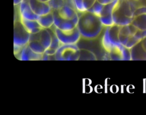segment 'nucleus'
<instances>
[{
	"mask_svg": "<svg viewBox=\"0 0 146 115\" xmlns=\"http://www.w3.org/2000/svg\"><path fill=\"white\" fill-rule=\"evenodd\" d=\"M103 27L100 17L95 14L88 11L80 13L79 14L76 27L83 38L93 39L97 38L100 35Z\"/></svg>",
	"mask_w": 146,
	"mask_h": 115,
	"instance_id": "nucleus-1",
	"label": "nucleus"
},
{
	"mask_svg": "<svg viewBox=\"0 0 146 115\" xmlns=\"http://www.w3.org/2000/svg\"><path fill=\"white\" fill-rule=\"evenodd\" d=\"M136 9L130 0H119L112 15L115 25L126 26L131 24Z\"/></svg>",
	"mask_w": 146,
	"mask_h": 115,
	"instance_id": "nucleus-2",
	"label": "nucleus"
},
{
	"mask_svg": "<svg viewBox=\"0 0 146 115\" xmlns=\"http://www.w3.org/2000/svg\"><path fill=\"white\" fill-rule=\"evenodd\" d=\"M30 34L27 31L21 20L15 21L14 23V52L19 54L22 49L28 44Z\"/></svg>",
	"mask_w": 146,
	"mask_h": 115,
	"instance_id": "nucleus-3",
	"label": "nucleus"
},
{
	"mask_svg": "<svg viewBox=\"0 0 146 115\" xmlns=\"http://www.w3.org/2000/svg\"><path fill=\"white\" fill-rule=\"evenodd\" d=\"M120 26L114 25L106 27L102 38V43L103 48L107 53L121 43L119 38Z\"/></svg>",
	"mask_w": 146,
	"mask_h": 115,
	"instance_id": "nucleus-4",
	"label": "nucleus"
},
{
	"mask_svg": "<svg viewBox=\"0 0 146 115\" xmlns=\"http://www.w3.org/2000/svg\"><path fill=\"white\" fill-rule=\"evenodd\" d=\"M80 55V49L75 45L61 44L54 55L58 61H77Z\"/></svg>",
	"mask_w": 146,
	"mask_h": 115,
	"instance_id": "nucleus-5",
	"label": "nucleus"
},
{
	"mask_svg": "<svg viewBox=\"0 0 146 115\" xmlns=\"http://www.w3.org/2000/svg\"><path fill=\"white\" fill-rule=\"evenodd\" d=\"M54 31L61 44L75 45L82 37L77 27L70 31H63L54 26Z\"/></svg>",
	"mask_w": 146,
	"mask_h": 115,
	"instance_id": "nucleus-6",
	"label": "nucleus"
},
{
	"mask_svg": "<svg viewBox=\"0 0 146 115\" xmlns=\"http://www.w3.org/2000/svg\"><path fill=\"white\" fill-rule=\"evenodd\" d=\"M52 12L54 19V26L55 27L63 31H70L76 27L79 21V14L72 19H67L62 18L56 10H52Z\"/></svg>",
	"mask_w": 146,
	"mask_h": 115,
	"instance_id": "nucleus-7",
	"label": "nucleus"
},
{
	"mask_svg": "<svg viewBox=\"0 0 146 115\" xmlns=\"http://www.w3.org/2000/svg\"><path fill=\"white\" fill-rule=\"evenodd\" d=\"M18 6L20 18L29 20H38L39 16L31 10L29 0H23Z\"/></svg>",
	"mask_w": 146,
	"mask_h": 115,
	"instance_id": "nucleus-8",
	"label": "nucleus"
},
{
	"mask_svg": "<svg viewBox=\"0 0 146 115\" xmlns=\"http://www.w3.org/2000/svg\"><path fill=\"white\" fill-rule=\"evenodd\" d=\"M29 4L31 10L38 16L45 15L52 11L48 2H43L38 0H29Z\"/></svg>",
	"mask_w": 146,
	"mask_h": 115,
	"instance_id": "nucleus-9",
	"label": "nucleus"
},
{
	"mask_svg": "<svg viewBox=\"0 0 146 115\" xmlns=\"http://www.w3.org/2000/svg\"><path fill=\"white\" fill-rule=\"evenodd\" d=\"M19 59L21 61L42 60L43 54H38L34 53L29 46L28 44L25 46L19 53Z\"/></svg>",
	"mask_w": 146,
	"mask_h": 115,
	"instance_id": "nucleus-10",
	"label": "nucleus"
},
{
	"mask_svg": "<svg viewBox=\"0 0 146 115\" xmlns=\"http://www.w3.org/2000/svg\"><path fill=\"white\" fill-rule=\"evenodd\" d=\"M38 33L30 35L28 45L34 53L38 54H43L45 53L46 49L39 41Z\"/></svg>",
	"mask_w": 146,
	"mask_h": 115,
	"instance_id": "nucleus-11",
	"label": "nucleus"
},
{
	"mask_svg": "<svg viewBox=\"0 0 146 115\" xmlns=\"http://www.w3.org/2000/svg\"><path fill=\"white\" fill-rule=\"evenodd\" d=\"M23 25L30 34H36L43 29L37 20H29L20 18Z\"/></svg>",
	"mask_w": 146,
	"mask_h": 115,
	"instance_id": "nucleus-12",
	"label": "nucleus"
},
{
	"mask_svg": "<svg viewBox=\"0 0 146 115\" xmlns=\"http://www.w3.org/2000/svg\"><path fill=\"white\" fill-rule=\"evenodd\" d=\"M57 11L62 18L67 19H72L78 15V12H77L75 7L67 4L64 5Z\"/></svg>",
	"mask_w": 146,
	"mask_h": 115,
	"instance_id": "nucleus-13",
	"label": "nucleus"
},
{
	"mask_svg": "<svg viewBox=\"0 0 146 115\" xmlns=\"http://www.w3.org/2000/svg\"><path fill=\"white\" fill-rule=\"evenodd\" d=\"M130 50L131 60H146V51L142 46L141 41L131 49Z\"/></svg>",
	"mask_w": 146,
	"mask_h": 115,
	"instance_id": "nucleus-14",
	"label": "nucleus"
},
{
	"mask_svg": "<svg viewBox=\"0 0 146 115\" xmlns=\"http://www.w3.org/2000/svg\"><path fill=\"white\" fill-rule=\"evenodd\" d=\"M38 38L46 50L48 49L51 44L52 34L49 29H42L38 33Z\"/></svg>",
	"mask_w": 146,
	"mask_h": 115,
	"instance_id": "nucleus-15",
	"label": "nucleus"
},
{
	"mask_svg": "<svg viewBox=\"0 0 146 115\" xmlns=\"http://www.w3.org/2000/svg\"><path fill=\"white\" fill-rule=\"evenodd\" d=\"M38 22L43 29H50L54 25V19L52 12L39 16Z\"/></svg>",
	"mask_w": 146,
	"mask_h": 115,
	"instance_id": "nucleus-16",
	"label": "nucleus"
},
{
	"mask_svg": "<svg viewBox=\"0 0 146 115\" xmlns=\"http://www.w3.org/2000/svg\"><path fill=\"white\" fill-rule=\"evenodd\" d=\"M119 2V0H113L110 3L104 5L100 17H112L113 13Z\"/></svg>",
	"mask_w": 146,
	"mask_h": 115,
	"instance_id": "nucleus-17",
	"label": "nucleus"
},
{
	"mask_svg": "<svg viewBox=\"0 0 146 115\" xmlns=\"http://www.w3.org/2000/svg\"><path fill=\"white\" fill-rule=\"evenodd\" d=\"M137 29L146 30V14H141L134 17L132 23Z\"/></svg>",
	"mask_w": 146,
	"mask_h": 115,
	"instance_id": "nucleus-18",
	"label": "nucleus"
},
{
	"mask_svg": "<svg viewBox=\"0 0 146 115\" xmlns=\"http://www.w3.org/2000/svg\"><path fill=\"white\" fill-rule=\"evenodd\" d=\"M130 35H131L128 27V25L120 26L119 34V38L120 42L121 45L124 46L125 45Z\"/></svg>",
	"mask_w": 146,
	"mask_h": 115,
	"instance_id": "nucleus-19",
	"label": "nucleus"
},
{
	"mask_svg": "<svg viewBox=\"0 0 146 115\" xmlns=\"http://www.w3.org/2000/svg\"><path fill=\"white\" fill-rule=\"evenodd\" d=\"M96 57L92 51L82 49H80V55L79 60H96Z\"/></svg>",
	"mask_w": 146,
	"mask_h": 115,
	"instance_id": "nucleus-20",
	"label": "nucleus"
},
{
	"mask_svg": "<svg viewBox=\"0 0 146 115\" xmlns=\"http://www.w3.org/2000/svg\"><path fill=\"white\" fill-rule=\"evenodd\" d=\"M103 5L100 3L98 1H96V2L94 3V4L92 5V6L87 11L95 14L96 15L100 17L103 7Z\"/></svg>",
	"mask_w": 146,
	"mask_h": 115,
	"instance_id": "nucleus-21",
	"label": "nucleus"
},
{
	"mask_svg": "<svg viewBox=\"0 0 146 115\" xmlns=\"http://www.w3.org/2000/svg\"><path fill=\"white\" fill-rule=\"evenodd\" d=\"M52 10H59L67 4L66 0H50L48 2Z\"/></svg>",
	"mask_w": 146,
	"mask_h": 115,
	"instance_id": "nucleus-22",
	"label": "nucleus"
},
{
	"mask_svg": "<svg viewBox=\"0 0 146 115\" xmlns=\"http://www.w3.org/2000/svg\"><path fill=\"white\" fill-rule=\"evenodd\" d=\"M141 40L137 39L134 35H130L125 46L129 49H132L134 46H135L137 43H138L139 42H140Z\"/></svg>",
	"mask_w": 146,
	"mask_h": 115,
	"instance_id": "nucleus-23",
	"label": "nucleus"
},
{
	"mask_svg": "<svg viewBox=\"0 0 146 115\" xmlns=\"http://www.w3.org/2000/svg\"><path fill=\"white\" fill-rule=\"evenodd\" d=\"M122 60H131V55L130 49L127 48L125 46H121V48Z\"/></svg>",
	"mask_w": 146,
	"mask_h": 115,
	"instance_id": "nucleus-24",
	"label": "nucleus"
},
{
	"mask_svg": "<svg viewBox=\"0 0 146 115\" xmlns=\"http://www.w3.org/2000/svg\"><path fill=\"white\" fill-rule=\"evenodd\" d=\"M74 6L78 13H83L85 11L83 6V0H73Z\"/></svg>",
	"mask_w": 146,
	"mask_h": 115,
	"instance_id": "nucleus-25",
	"label": "nucleus"
},
{
	"mask_svg": "<svg viewBox=\"0 0 146 115\" xmlns=\"http://www.w3.org/2000/svg\"><path fill=\"white\" fill-rule=\"evenodd\" d=\"M146 14V6H140L137 7L134 11L133 17L141 14Z\"/></svg>",
	"mask_w": 146,
	"mask_h": 115,
	"instance_id": "nucleus-26",
	"label": "nucleus"
},
{
	"mask_svg": "<svg viewBox=\"0 0 146 115\" xmlns=\"http://www.w3.org/2000/svg\"><path fill=\"white\" fill-rule=\"evenodd\" d=\"M96 0H83V6L85 11H87L90 9Z\"/></svg>",
	"mask_w": 146,
	"mask_h": 115,
	"instance_id": "nucleus-27",
	"label": "nucleus"
},
{
	"mask_svg": "<svg viewBox=\"0 0 146 115\" xmlns=\"http://www.w3.org/2000/svg\"><path fill=\"white\" fill-rule=\"evenodd\" d=\"M134 35L137 39L141 41L144 38H146V30H141L138 29Z\"/></svg>",
	"mask_w": 146,
	"mask_h": 115,
	"instance_id": "nucleus-28",
	"label": "nucleus"
},
{
	"mask_svg": "<svg viewBox=\"0 0 146 115\" xmlns=\"http://www.w3.org/2000/svg\"><path fill=\"white\" fill-rule=\"evenodd\" d=\"M128 27H129V31H130V33H131V35H133L135 34V33H136V31H137V29L133 25H132V23L128 25Z\"/></svg>",
	"mask_w": 146,
	"mask_h": 115,
	"instance_id": "nucleus-29",
	"label": "nucleus"
},
{
	"mask_svg": "<svg viewBox=\"0 0 146 115\" xmlns=\"http://www.w3.org/2000/svg\"><path fill=\"white\" fill-rule=\"evenodd\" d=\"M113 1V0H96V1H98V2H99L100 3L103 5L110 3V2H112Z\"/></svg>",
	"mask_w": 146,
	"mask_h": 115,
	"instance_id": "nucleus-30",
	"label": "nucleus"
},
{
	"mask_svg": "<svg viewBox=\"0 0 146 115\" xmlns=\"http://www.w3.org/2000/svg\"><path fill=\"white\" fill-rule=\"evenodd\" d=\"M141 43H142V46H143L144 49L146 51V38H145L141 40Z\"/></svg>",
	"mask_w": 146,
	"mask_h": 115,
	"instance_id": "nucleus-31",
	"label": "nucleus"
},
{
	"mask_svg": "<svg viewBox=\"0 0 146 115\" xmlns=\"http://www.w3.org/2000/svg\"><path fill=\"white\" fill-rule=\"evenodd\" d=\"M23 0H14V6H17V5H19L20 4V3Z\"/></svg>",
	"mask_w": 146,
	"mask_h": 115,
	"instance_id": "nucleus-32",
	"label": "nucleus"
},
{
	"mask_svg": "<svg viewBox=\"0 0 146 115\" xmlns=\"http://www.w3.org/2000/svg\"><path fill=\"white\" fill-rule=\"evenodd\" d=\"M38 1L43 2H48L50 1V0H38Z\"/></svg>",
	"mask_w": 146,
	"mask_h": 115,
	"instance_id": "nucleus-33",
	"label": "nucleus"
}]
</instances>
